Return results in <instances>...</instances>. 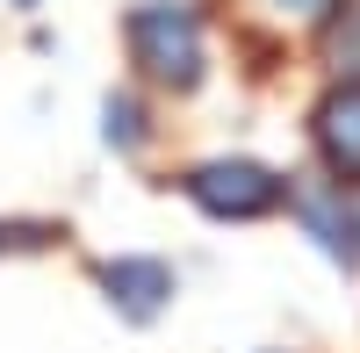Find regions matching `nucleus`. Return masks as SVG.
<instances>
[{
    "label": "nucleus",
    "instance_id": "obj_1",
    "mask_svg": "<svg viewBox=\"0 0 360 353\" xmlns=\"http://www.w3.org/2000/svg\"><path fill=\"white\" fill-rule=\"evenodd\" d=\"M130 58L159 86H195L202 79V22L173 0H144L130 15Z\"/></svg>",
    "mask_w": 360,
    "mask_h": 353
},
{
    "label": "nucleus",
    "instance_id": "obj_2",
    "mask_svg": "<svg viewBox=\"0 0 360 353\" xmlns=\"http://www.w3.org/2000/svg\"><path fill=\"white\" fill-rule=\"evenodd\" d=\"M188 195L209 217H266L281 202V181L266 166H252V159H217V166H202L188 181Z\"/></svg>",
    "mask_w": 360,
    "mask_h": 353
},
{
    "label": "nucleus",
    "instance_id": "obj_4",
    "mask_svg": "<svg viewBox=\"0 0 360 353\" xmlns=\"http://www.w3.org/2000/svg\"><path fill=\"white\" fill-rule=\"evenodd\" d=\"M317 144L339 173H360V79H346L339 94H324L317 108Z\"/></svg>",
    "mask_w": 360,
    "mask_h": 353
},
{
    "label": "nucleus",
    "instance_id": "obj_7",
    "mask_svg": "<svg viewBox=\"0 0 360 353\" xmlns=\"http://www.w3.org/2000/svg\"><path fill=\"white\" fill-rule=\"evenodd\" d=\"M339 231H346V252H353V245H360V181L339 195Z\"/></svg>",
    "mask_w": 360,
    "mask_h": 353
},
{
    "label": "nucleus",
    "instance_id": "obj_6",
    "mask_svg": "<svg viewBox=\"0 0 360 353\" xmlns=\"http://www.w3.org/2000/svg\"><path fill=\"white\" fill-rule=\"evenodd\" d=\"M108 137H115V144H137V108H130L123 94L108 101Z\"/></svg>",
    "mask_w": 360,
    "mask_h": 353
},
{
    "label": "nucleus",
    "instance_id": "obj_5",
    "mask_svg": "<svg viewBox=\"0 0 360 353\" xmlns=\"http://www.w3.org/2000/svg\"><path fill=\"white\" fill-rule=\"evenodd\" d=\"M324 65L346 72V79H360V0L324 22Z\"/></svg>",
    "mask_w": 360,
    "mask_h": 353
},
{
    "label": "nucleus",
    "instance_id": "obj_3",
    "mask_svg": "<svg viewBox=\"0 0 360 353\" xmlns=\"http://www.w3.org/2000/svg\"><path fill=\"white\" fill-rule=\"evenodd\" d=\"M101 288H108V303L123 317H159V303L173 296V274L159 267V259H108Z\"/></svg>",
    "mask_w": 360,
    "mask_h": 353
}]
</instances>
